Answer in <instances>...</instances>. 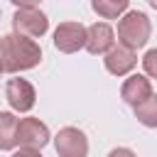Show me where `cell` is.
<instances>
[{
  "mask_svg": "<svg viewBox=\"0 0 157 157\" xmlns=\"http://www.w3.org/2000/svg\"><path fill=\"white\" fill-rule=\"evenodd\" d=\"M42 59V49L34 39L25 37V34H5L0 37V64L2 71L17 74V71H27L34 69Z\"/></svg>",
  "mask_w": 157,
  "mask_h": 157,
  "instance_id": "6da1fadb",
  "label": "cell"
},
{
  "mask_svg": "<svg viewBox=\"0 0 157 157\" xmlns=\"http://www.w3.org/2000/svg\"><path fill=\"white\" fill-rule=\"evenodd\" d=\"M150 32H152V25H150V17L145 12H128L120 22H118V42L128 49H140L147 44L150 39Z\"/></svg>",
  "mask_w": 157,
  "mask_h": 157,
  "instance_id": "7a4b0ae2",
  "label": "cell"
},
{
  "mask_svg": "<svg viewBox=\"0 0 157 157\" xmlns=\"http://www.w3.org/2000/svg\"><path fill=\"white\" fill-rule=\"evenodd\" d=\"M12 29L17 34H25L29 39H37V37H42L49 29V20L37 7H20L12 15Z\"/></svg>",
  "mask_w": 157,
  "mask_h": 157,
  "instance_id": "3957f363",
  "label": "cell"
},
{
  "mask_svg": "<svg viewBox=\"0 0 157 157\" xmlns=\"http://www.w3.org/2000/svg\"><path fill=\"white\" fill-rule=\"evenodd\" d=\"M54 150L59 157H86L88 137L78 128H61L54 137Z\"/></svg>",
  "mask_w": 157,
  "mask_h": 157,
  "instance_id": "277c9868",
  "label": "cell"
},
{
  "mask_svg": "<svg viewBox=\"0 0 157 157\" xmlns=\"http://www.w3.org/2000/svg\"><path fill=\"white\" fill-rule=\"evenodd\" d=\"M54 47L64 54H74L86 47V27L81 22H61L54 29Z\"/></svg>",
  "mask_w": 157,
  "mask_h": 157,
  "instance_id": "5b68a950",
  "label": "cell"
},
{
  "mask_svg": "<svg viewBox=\"0 0 157 157\" xmlns=\"http://www.w3.org/2000/svg\"><path fill=\"white\" fill-rule=\"evenodd\" d=\"M5 98H7V103L12 105V110L27 113V110L34 108L37 93H34V86H32L27 78H10L7 86H5Z\"/></svg>",
  "mask_w": 157,
  "mask_h": 157,
  "instance_id": "8992f818",
  "label": "cell"
},
{
  "mask_svg": "<svg viewBox=\"0 0 157 157\" xmlns=\"http://www.w3.org/2000/svg\"><path fill=\"white\" fill-rule=\"evenodd\" d=\"M17 142L22 147H34L42 150L49 142V128L39 118H22L17 123Z\"/></svg>",
  "mask_w": 157,
  "mask_h": 157,
  "instance_id": "52a82bcc",
  "label": "cell"
},
{
  "mask_svg": "<svg viewBox=\"0 0 157 157\" xmlns=\"http://www.w3.org/2000/svg\"><path fill=\"white\" fill-rule=\"evenodd\" d=\"M103 61H105V69L113 76H125V74H130L135 69L137 54H135V49H128V47L118 44V47H110L105 52V59Z\"/></svg>",
  "mask_w": 157,
  "mask_h": 157,
  "instance_id": "ba28073f",
  "label": "cell"
},
{
  "mask_svg": "<svg viewBox=\"0 0 157 157\" xmlns=\"http://www.w3.org/2000/svg\"><path fill=\"white\" fill-rule=\"evenodd\" d=\"M120 96H123V101H125V103L137 105V103H142L145 98H150V96H152V83H150V78H147V76L132 74V76H128V78L123 81Z\"/></svg>",
  "mask_w": 157,
  "mask_h": 157,
  "instance_id": "9c48e42d",
  "label": "cell"
},
{
  "mask_svg": "<svg viewBox=\"0 0 157 157\" xmlns=\"http://www.w3.org/2000/svg\"><path fill=\"white\" fill-rule=\"evenodd\" d=\"M115 34H113V29H110V25H105V22H96V25H91L88 29H86V49L91 52V54H105L110 47H113V39Z\"/></svg>",
  "mask_w": 157,
  "mask_h": 157,
  "instance_id": "30bf717a",
  "label": "cell"
},
{
  "mask_svg": "<svg viewBox=\"0 0 157 157\" xmlns=\"http://www.w3.org/2000/svg\"><path fill=\"white\" fill-rule=\"evenodd\" d=\"M17 118L7 110H0V150H12L17 145Z\"/></svg>",
  "mask_w": 157,
  "mask_h": 157,
  "instance_id": "8fae6325",
  "label": "cell"
},
{
  "mask_svg": "<svg viewBox=\"0 0 157 157\" xmlns=\"http://www.w3.org/2000/svg\"><path fill=\"white\" fill-rule=\"evenodd\" d=\"M130 0H91V7L103 20H115L128 10Z\"/></svg>",
  "mask_w": 157,
  "mask_h": 157,
  "instance_id": "7c38bea8",
  "label": "cell"
},
{
  "mask_svg": "<svg viewBox=\"0 0 157 157\" xmlns=\"http://www.w3.org/2000/svg\"><path fill=\"white\" fill-rule=\"evenodd\" d=\"M135 108V118L137 123H142L145 128H157V96L152 93L150 98H145L142 103L132 105Z\"/></svg>",
  "mask_w": 157,
  "mask_h": 157,
  "instance_id": "4fadbf2b",
  "label": "cell"
},
{
  "mask_svg": "<svg viewBox=\"0 0 157 157\" xmlns=\"http://www.w3.org/2000/svg\"><path fill=\"white\" fill-rule=\"evenodd\" d=\"M142 66H145V74L157 78V49H150L145 56H142Z\"/></svg>",
  "mask_w": 157,
  "mask_h": 157,
  "instance_id": "5bb4252c",
  "label": "cell"
},
{
  "mask_svg": "<svg viewBox=\"0 0 157 157\" xmlns=\"http://www.w3.org/2000/svg\"><path fill=\"white\" fill-rule=\"evenodd\" d=\"M12 157H42V152H39V150H34V147H20Z\"/></svg>",
  "mask_w": 157,
  "mask_h": 157,
  "instance_id": "9a60e30c",
  "label": "cell"
},
{
  "mask_svg": "<svg viewBox=\"0 0 157 157\" xmlns=\"http://www.w3.org/2000/svg\"><path fill=\"white\" fill-rule=\"evenodd\" d=\"M108 157H137V155H135L132 150H128V147H115Z\"/></svg>",
  "mask_w": 157,
  "mask_h": 157,
  "instance_id": "2e32d148",
  "label": "cell"
},
{
  "mask_svg": "<svg viewBox=\"0 0 157 157\" xmlns=\"http://www.w3.org/2000/svg\"><path fill=\"white\" fill-rule=\"evenodd\" d=\"M12 5H17V7H37L42 0H10Z\"/></svg>",
  "mask_w": 157,
  "mask_h": 157,
  "instance_id": "e0dca14e",
  "label": "cell"
},
{
  "mask_svg": "<svg viewBox=\"0 0 157 157\" xmlns=\"http://www.w3.org/2000/svg\"><path fill=\"white\" fill-rule=\"evenodd\" d=\"M147 2H150V7H155V10H157V0H147Z\"/></svg>",
  "mask_w": 157,
  "mask_h": 157,
  "instance_id": "ac0fdd59",
  "label": "cell"
},
{
  "mask_svg": "<svg viewBox=\"0 0 157 157\" xmlns=\"http://www.w3.org/2000/svg\"><path fill=\"white\" fill-rule=\"evenodd\" d=\"M0 74H2V64H0Z\"/></svg>",
  "mask_w": 157,
  "mask_h": 157,
  "instance_id": "d6986e66",
  "label": "cell"
}]
</instances>
